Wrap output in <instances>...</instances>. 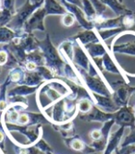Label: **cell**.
<instances>
[{
	"label": "cell",
	"instance_id": "obj_2",
	"mask_svg": "<svg viewBox=\"0 0 135 154\" xmlns=\"http://www.w3.org/2000/svg\"><path fill=\"white\" fill-rule=\"evenodd\" d=\"M123 131H124V127L121 128H120V129H119V130L111 137V139H110V143H109L108 147H107V149H106V151H105V154H110V153L113 151V149H116V147H117V145H118V141H119V139H120L121 136H122V134H123Z\"/></svg>",
	"mask_w": 135,
	"mask_h": 154
},
{
	"label": "cell",
	"instance_id": "obj_15",
	"mask_svg": "<svg viewBox=\"0 0 135 154\" xmlns=\"http://www.w3.org/2000/svg\"><path fill=\"white\" fill-rule=\"evenodd\" d=\"M3 140H4V134L3 132L0 131V142H2Z\"/></svg>",
	"mask_w": 135,
	"mask_h": 154
},
{
	"label": "cell",
	"instance_id": "obj_6",
	"mask_svg": "<svg viewBox=\"0 0 135 154\" xmlns=\"http://www.w3.org/2000/svg\"><path fill=\"white\" fill-rule=\"evenodd\" d=\"M71 147L75 150H82L83 149V143L80 139H75L71 143Z\"/></svg>",
	"mask_w": 135,
	"mask_h": 154
},
{
	"label": "cell",
	"instance_id": "obj_7",
	"mask_svg": "<svg viewBox=\"0 0 135 154\" xmlns=\"http://www.w3.org/2000/svg\"><path fill=\"white\" fill-rule=\"evenodd\" d=\"M91 137L93 140H99L103 137V132L99 129H94L91 132Z\"/></svg>",
	"mask_w": 135,
	"mask_h": 154
},
{
	"label": "cell",
	"instance_id": "obj_9",
	"mask_svg": "<svg viewBox=\"0 0 135 154\" xmlns=\"http://www.w3.org/2000/svg\"><path fill=\"white\" fill-rule=\"evenodd\" d=\"M29 120H30V117L27 114H22V115H20L19 118H18V122L20 124V125H26L29 123Z\"/></svg>",
	"mask_w": 135,
	"mask_h": 154
},
{
	"label": "cell",
	"instance_id": "obj_17",
	"mask_svg": "<svg viewBox=\"0 0 135 154\" xmlns=\"http://www.w3.org/2000/svg\"><path fill=\"white\" fill-rule=\"evenodd\" d=\"M130 154H135V151H134V152H132V153H130Z\"/></svg>",
	"mask_w": 135,
	"mask_h": 154
},
{
	"label": "cell",
	"instance_id": "obj_4",
	"mask_svg": "<svg viewBox=\"0 0 135 154\" xmlns=\"http://www.w3.org/2000/svg\"><path fill=\"white\" fill-rule=\"evenodd\" d=\"M131 128V131H130V134L125 138L124 142L122 143V148L123 147H126V146H129V145H133L135 144V125Z\"/></svg>",
	"mask_w": 135,
	"mask_h": 154
},
{
	"label": "cell",
	"instance_id": "obj_19",
	"mask_svg": "<svg viewBox=\"0 0 135 154\" xmlns=\"http://www.w3.org/2000/svg\"><path fill=\"white\" fill-rule=\"evenodd\" d=\"M0 4H1V3H0Z\"/></svg>",
	"mask_w": 135,
	"mask_h": 154
},
{
	"label": "cell",
	"instance_id": "obj_18",
	"mask_svg": "<svg viewBox=\"0 0 135 154\" xmlns=\"http://www.w3.org/2000/svg\"><path fill=\"white\" fill-rule=\"evenodd\" d=\"M118 1H120V2H121V1H122V0H118Z\"/></svg>",
	"mask_w": 135,
	"mask_h": 154
},
{
	"label": "cell",
	"instance_id": "obj_13",
	"mask_svg": "<svg viewBox=\"0 0 135 154\" xmlns=\"http://www.w3.org/2000/svg\"><path fill=\"white\" fill-rule=\"evenodd\" d=\"M7 108V103L5 102H0V110L3 111Z\"/></svg>",
	"mask_w": 135,
	"mask_h": 154
},
{
	"label": "cell",
	"instance_id": "obj_12",
	"mask_svg": "<svg viewBox=\"0 0 135 154\" xmlns=\"http://www.w3.org/2000/svg\"><path fill=\"white\" fill-rule=\"evenodd\" d=\"M12 79L14 80V81H17V80H19L20 79V74L19 73H14L12 75Z\"/></svg>",
	"mask_w": 135,
	"mask_h": 154
},
{
	"label": "cell",
	"instance_id": "obj_16",
	"mask_svg": "<svg viewBox=\"0 0 135 154\" xmlns=\"http://www.w3.org/2000/svg\"><path fill=\"white\" fill-rule=\"evenodd\" d=\"M130 91L131 92H134L135 91V88H130Z\"/></svg>",
	"mask_w": 135,
	"mask_h": 154
},
{
	"label": "cell",
	"instance_id": "obj_8",
	"mask_svg": "<svg viewBox=\"0 0 135 154\" xmlns=\"http://www.w3.org/2000/svg\"><path fill=\"white\" fill-rule=\"evenodd\" d=\"M19 116H20V115H19V113H18L17 111H11V112H9L8 115V120L10 122H16V121H18Z\"/></svg>",
	"mask_w": 135,
	"mask_h": 154
},
{
	"label": "cell",
	"instance_id": "obj_11",
	"mask_svg": "<svg viewBox=\"0 0 135 154\" xmlns=\"http://www.w3.org/2000/svg\"><path fill=\"white\" fill-rule=\"evenodd\" d=\"M35 68H36L35 63H33V62H29L28 64H27V69H29V70H34Z\"/></svg>",
	"mask_w": 135,
	"mask_h": 154
},
{
	"label": "cell",
	"instance_id": "obj_14",
	"mask_svg": "<svg viewBox=\"0 0 135 154\" xmlns=\"http://www.w3.org/2000/svg\"><path fill=\"white\" fill-rule=\"evenodd\" d=\"M18 154H29V151L27 149H20Z\"/></svg>",
	"mask_w": 135,
	"mask_h": 154
},
{
	"label": "cell",
	"instance_id": "obj_10",
	"mask_svg": "<svg viewBox=\"0 0 135 154\" xmlns=\"http://www.w3.org/2000/svg\"><path fill=\"white\" fill-rule=\"evenodd\" d=\"M8 54L6 52H0V65H4L7 62Z\"/></svg>",
	"mask_w": 135,
	"mask_h": 154
},
{
	"label": "cell",
	"instance_id": "obj_3",
	"mask_svg": "<svg viewBox=\"0 0 135 154\" xmlns=\"http://www.w3.org/2000/svg\"><path fill=\"white\" fill-rule=\"evenodd\" d=\"M79 110L82 113H88V112L92 109V102L88 99H82L79 102L78 104Z\"/></svg>",
	"mask_w": 135,
	"mask_h": 154
},
{
	"label": "cell",
	"instance_id": "obj_1",
	"mask_svg": "<svg viewBox=\"0 0 135 154\" xmlns=\"http://www.w3.org/2000/svg\"><path fill=\"white\" fill-rule=\"evenodd\" d=\"M117 122L121 125L122 127H130L132 128L135 125V114L132 110V107L125 106L121 108L118 114L116 115Z\"/></svg>",
	"mask_w": 135,
	"mask_h": 154
},
{
	"label": "cell",
	"instance_id": "obj_5",
	"mask_svg": "<svg viewBox=\"0 0 135 154\" xmlns=\"http://www.w3.org/2000/svg\"><path fill=\"white\" fill-rule=\"evenodd\" d=\"M62 23L67 27H71L74 23V17L71 15V14H67L62 19Z\"/></svg>",
	"mask_w": 135,
	"mask_h": 154
}]
</instances>
